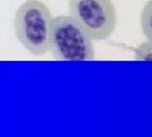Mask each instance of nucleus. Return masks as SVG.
I'll return each mask as SVG.
<instances>
[{
	"instance_id": "4",
	"label": "nucleus",
	"mask_w": 152,
	"mask_h": 137,
	"mask_svg": "<svg viewBox=\"0 0 152 137\" xmlns=\"http://www.w3.org/2000/svg\"><path fill=\"white\" fill-rule=\"evenodd\" d=\"M141 29L147 40L152 41V0H148L141 12Z\"/></svg>"
},
{
	"instance_id": "1",
	"label": "nucleus",
	"mask_w": 152,
	"mask_h": 137,
	"mask_svg": "<svg viewBox=\"0 0 152 137\" xmlns=\"http://www.w3.org/2000/svg\"><path fill=\"white\" fill-rule=\"evenodd\" d=\"M53 17L41 0H26L14 15V33L29 53L42 56L50 51Z\"/></svg>"
},
{
	"instance_id": "5",
	"label": "nucleus",
	"mask_w": 152,
	"mask_h": 137,
	"mask_svg": "<svg viewBox=\"0 0 152 137\" xmlns=\"http://www.w3.org/2000/svg\"><path fill=\"white\" fill-rule=\"evenodd\" d=\"M134 60L137 61H152V41L147 40L141 43L134 51Z\"/></svg>"
},
{
	"instance_id": "2",
	"label": "nucleus",
	"mask_w": 152,
	"mask_h": 137,
	"mask_svg": "<svg viewBox=\"0 0 152 137\" xmlns=\"http://www.w3.org/2000/svg\"><path fill=\"white\" fill-rule=\"evenodd\" d=\"M93 41L71 15L53 17L50 50L56 60L93 61L95 59Z\"/></svg>"
},
{
	"instance_id": "3",
	"label": "nucleus",
	"mask_w": 152,
	"mask_h": 137,
	"mask_svg": "<svg viewBox=\"0 0 152 137\" xmlns=\"http://www.w3.org/2000/svg\"><path fill=\"white\" fill-rule=\"evenodd\" d=\"M69 12L94 41L109 38L117 27L112 0H69Z\"/></svg>"
}]
</instances>
